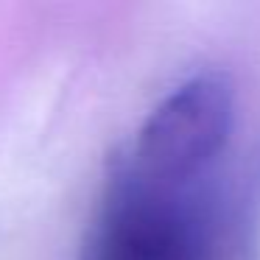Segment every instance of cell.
<instances>
[{
	"label": "cell",
	"mask_w": 260,
	"mask_h": 260,
	"mask_svg": "<svg viewBox=\"0 0 260 260\" xmlns=\"http://www.w3.org/2000/svg\"><path fill=\"white\" fill-rule=\"evenodd\" d=\"M79 260H260L254 204L218 174L148 185L115 151Z\"/></svg>",
	"instance_id": "1"
},
{
	"label": "cell",
	"mask_w": 260,
	"mask_h": 260,
	"mask_svg": "<svg viewBox=\"0 0 260 260\" xmlns=\"http://www.w3.org/2000/svg\"><path fill=\"white\" fill-rule=\"evenodd\" d=\"M235 126V84L224 70H204L154 107L135 143L118 148L135 176L182 187L215 174Z\"/></svg>",
	"instance_id": "2"
}]
</instances>
